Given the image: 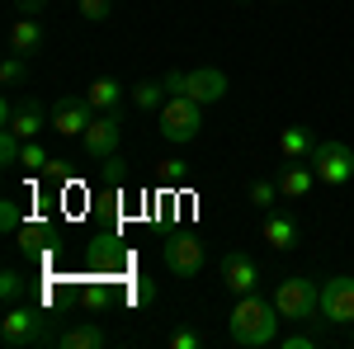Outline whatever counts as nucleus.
<instances>
[{
  "label": "nucleus",
  "instance_id": "9b49d317",
  "mask_svg": "<svg viewBox=\"0 0 354 349\" xmlns=\"http://www.w3.org/2000/svg\"><path fill=\"white\" fill-rule=\"evenodd\" d=\"M185 95L198 100V104H218V100H227V71H218V66H198V71H189Z\"/></svg>",
  "mask_w": 354,
  "mask_h": 349
},
{
  "label": "nucleus",
  "instance_id": "2eb2a0df",
  "mask_svg": "<svg viewBox=\"0 0 354 349\" xmlns=\"http://www.w3.org/2000/svg\"><path fill=\"white\" fill-rule=\"evenodd\" d=\"M104 326H95V321H76V326H66L62 335H57V345L62 349H104Z\"/></svg>",
  "mask_w": 354,
  "mask_h": 349
},
{
  "label": "nucleus",
  "instance_id": "1a4fd4ad",
  "mask_svg": "<svg viewBox=\"0 0 354 349\" xmlns=\"http://www.w3.org/2000/svg\"><path fill=\"white\" fill-rule=\"evenodd\" d=\"M222 283L236 297H245V293L260 288V269H255V260H250L245 250H227V255H222Z\"/></svg>",
  "mask_w": 354,
  "mask_h": 349
},
{
  "label": "nucleus",
  "instance_id": "dca6fc26",
  "mask_svg": "<svg viewBox=\"0 0 354 349\" xmlns=\"http://www.w3.org/2000/svg\"><path fill=\"white\" fill-rule=\"evenodd\" d=\"M85 100L95 104V113H118V104L128 100V90H123L118 81H109V76H100V81H90Z\"/></svg>",
  "mask_w": 354,
  "mask_h": 349
},
{
  "label": "nucleus",
  "instance_id": "a211bd4d",
  "mask_svg": "<svg viewBox=\"0 0 354 349\" xmlns=\"http://www.w3.org/2000/svg\"><path fill=\"white\" fill-rule=\"evenodd\" d=\"M279 151H283L288 161H307V156L317 151V137L307 133V128H283V133H279Z\"/></svg>",
  "mask_w": 354,
  "mask_h": 349
},
{
  "label": "nucleus",
  "instance_id": "5701e85b",
  "mask_svg": "<svg viewBox=\"0 0 354 349\" xmlns=\"http://www.w3.org/2000/svg\"><path fill=\"white\" fill-rule=\"evenodd\" d=\"M274 198H279V180H255L250 185V203L255 208H274Z\"/></svg>",
  "mask_w": 354,
  "mask_h": 349
},
{
  "label": "nucleus",
  "instance_id": "9d476101",
  "mask_svg": "<svg viewBox=\"0 0 354 349\" xmlns=\"http://www.w3.org/2000/svg\"><path fill=\"white\" fill-rule=\"evenodd\" d=\"M90 123H95V104H90V100H57L53 104V133L85 137Z\"/></svg>",
  "mask_w": 354,
  "mask_h": 349
},
{
  "label": "nucleus",
  "instance_id": "c756f323",
  "mask_svg": "<svg viewBox=\"0 0 354 349\" xmlns=\"http://www.w3.org/2000/svg\"><path fill=\"white\" fill-rule=\"evenodd\" d=\"M15 10H19V15H24V19H33V15H38V10H43V0H15Z\"/></svg>",
  "mask_w": 354,
  "mask_h": 349
},
{
  "label": "nucleus",
  "instance_id": "412c9836",
  "mask_svg": "<svg viewBox=\"0 0 354 349\" xmlns=\"http://www.w3.org/2000/svg\"><path fill=\"white\" fill-rule=\"evenodd\" d=\"M0 85L5 90H19V85H28V57H5V66H0Z\"/></svg>",
  "mask_w": 354,
  "mask_h": 349
},
{
  "label": "nucleus",
  "instance_id": "ddd939ff",
  "mask_svg": "<svg viewBox=\"0 0 354 349\" xmlns=\"http://www.w3.org/2000/svg\"><path fill=\"white\" fill-rule=\"evenodd\" d=\"M43 128H53V109L43 104V100H24V104L15 109V123H10V133H19L24 142L43 133Z\"/></svg>",
  "mask_w": 354,
  "mask_h": 349
},
{
  "label": "nucleus",
  "instance_id": "aec40b11",
  "mask_svg": "<svg viewBox=\"0 0 354 349\" xmlns=\"http://www.w3.org/2000/svg\"><path fill=\"white\" fill-rule=\"evenodd\" d=\"M24 293H28V279L19 269H5V274H0V302L15 307V302H24Z\"/></svg>",
  "mask_w": 354,
  "mask_h": 349
},
{
  "label": "nucleus",
  "instance_id": "6ab92c4d",
  "mask_svg": "<svg viewBox=\"0 0 354 349\" xmlns=\"http://www.w3.org/2000/svg\"><path fill=\"white\" fill-rule=\"evenodd\" d=\"M128 100H133V109H161L170 100V90H165V81H142L128 90Z\"/></svg>",
  "mask_w": 354,
  "mask_h": 349
},
{
  "label": "nucleus",
  "instance_id": "4be33fe9",
  "mask_svg": "<svg viewBox=\"0 0 354 349\" xmlns=\"http://www.w3.org/2000/svg\"><path fill=\"white\" fill-rule=\"evenodd\" d=\"M19 165H24V170H48V165H53V156H48V147L33 137V142H24V156H19Z\"/></svg>",
  "mask_w": 354,
  "mask_h": 349
},
{
  "label": "nucleus",
  "instance_id": "0eeeda50",
  "mask_svg": "<svg viewBox=\"0 0 354 349\" xmlns=\"http://www.w3.org/2000/svg\"><path fill=\"white\" fill-rule=\"evenodd\" d=\"M118 142H123L118 113H95V123L81 137V151H85V161H109V156H118Z\"/></svg>",
  "mask_w": 354,
  "mask_h": 349
},
{
  "label": "nucleus",
  "instance_id": "4468645a",
  "mask_svg": "<svg viewBox=\"0 0 354 349\" xmlns=\"http://www.w3.org/2000/svg\"><path fill=\"white\" fill-rule=\"evenodd\" d=\"M38 48H43V24L19 15V19L10 24V53H15V57H33Z\"/></svg>",
  "mask_w": 354,
  "mask_h": 349
},
{
  "label": "nucleus",
  "instance_id": "7ed1b4c3",
  "mask_svg": "<svg viewBox=\"0 0 354 349\" xmlns=\"http://www.w3.org/2000/svg\"><path fill=\"white\" fill-rule=\"evenodd\" d=\"M274 307L283 321H317L322 317V283L317 279H283L274 288Z\"/></svg>",
  "mask_w": 354,
  "mask_h": 349
},
{
  "label": "nucleus",
  "instance_id": "bb28decb",
  "mask_svg": "<svg viewBox=\"0 0 354 349\" xmlns=\"http://www.w3.org/2000/svg\"><path fill=\"white\" fill-rule=\"evenodd\" d=\"M322 345V335H307V330H293V335H283V349H317Z\"/></svg>",
  "mask_w": 354,
  "mask_h": 349
},
{
  "label": "nucleus",
  "instance_id": "393cba45",
  "mask_svg": "<svg viewBox=\"0 0 354 349\" xmlns=\"http://www.w3.org/2000/svg\"><path fill=\"white\" fill-rule=\"evenodd\" d=\"M19 227H24L19 203H15V198H0V232H19Z\"/></svg>",
  "mask_w": 354,
  "mask_h": 349
},
{
  "label": "nucleus",
  "instance_id": "39448f33",
  "mask_svg": "<svg viewBox=\"0 0 354 349\" xmlns=\"http://www.w3.org/2000/svg\"><path fill=\"white\" fill-rule=\"evenodd\" d=\"M156 123H161L165 142H194L198 128H203V104L189 100V95H170V100L156 109Z\"/></svg>",
  "mask_w": 354,
  "mask_h": 349
},
{
  "label": "nucleus",
  "instance_id": "f8f14e48",
  "mask_svg": "<svg viewBox=\"0 0 354 349\" xmlns=\"http://www.w3.org/2000/svg\"><path fill=\"white\" fill-rule=\"evenodd\" d=\"M260 236L274 245V250H293L298 245V222H293V213H283V208H265V227H260Z\"/></svg>",
  "mask_w": 354,
  "mask_h": 349
},
{
  "label": "nucleus",
  "instance_id": "f3484780",
  "mask_svg": "<svg viewBox=\"0 0 354 349\" xmlns=\"http://www.w3.org/2000/svg\"><path fill=\"white\" fill-rule=\"evenodd\" d=\"M312 185H317V170L302 165V161L283 165V175H279V194L283 198H302V194H312Z\"/></svg>",
  "mask_w": 354,
  "mask_h": 349
},
{
  "label": "nucleus",
  "instance_id": "6e6552de",
  "mask_svg": "<svg viewBox=\"0 0 354 349\" xmlns=\"http://www.w3.org/2000/svg\"><path fill=\"white\" fill-rule=\"evenodd\" d=\"M322 317L330 326H354V279L350 274H335L322 283Z\"/></svg>",
  "mask_w": 354,
  "mask_h": 349
},
{
  "label": "nucleus",
  "instance_id": "b1692460",
  "mask_svg": "<svg viewBox=\"0 0 354 349\" xmlns=\"http://www.w3.org/2000/svg\"><path fill=\"white\" fill-rule=\"evenodd\" d=\"M76 10H81V19H90V24H104V19L113 15L109 0H76Z\"/></svg>",
  "mask_w": 354,
  "mask_h": 349
},
{
  "label": "nucleus",
  "instance_id": "f03ea898",
  "mask_svg": "<svg viewBox=\"0 0 354 349\" xmlns=\"http://www.w3.org/2000/svg\"><path fill=\"white\" fill-rule=\"evenodd\" d=\"M57 335L48 330V317L33 302H15L0 317V345L5 349H28V345H53Z\"/></svg>",
  "mask_w": 354,
  "mask_h": 349
},
{
  "label": "nucleus",
  "instance_id": "c85d7f7f",
  "mask_svg": "<svg viewBox=\"0 0 354 349\" xmlns=\"http://www.w3.org/2000/svg\"><path fill=\"white\" fill-rule=\"evenodd\" d=\"M185 81H189V71H165V90L170 95H185Z\"/></svg>",
  "mask_w": 354,
  "mask_h": 349
},
{
  "label": "nucleus",
  "instance_id": "20e7f679",
  "mask_svg": "<svg viewBox=\"0 0 354 349\" xmlns=\"http://www.w3.org/2000/svg\"><path fill=\"white\" fill-rule=\"evenodd\" d=\"M307 165L317 170V185L340 189L354 180V147L340 142V137H326V142H317V151L307 156Z\"/></svg>",
  "mask_w": 354,
  "mask_h": 349
},
{
  "label": "nucleus",
  "instance_id": "f257e3e1",
  "mask_svg": "<svg viewBox=\"0 0 354 349\" xmlns=\"http://www.w3.org/2000/svg\"><path fill=\"white\" fill-rule=\"evenodd\" d=\"M279 321L283 317H279L274 297L245 293V297H236V307L227 317V335H232V345H241V349H260V345L279 340Z\"/></svg>",
  "mask_w": 354,
  "mask_h": 349
},
{
  "label": "nucleus",
  "instance_id": "423d86ee",
  "mask_svg": "<svg viewBox=\"0 0 354 349\" xmlns=\"http://www.w3.org/2000/svg\"><path fill=\"white\" fill-rule=\"evenodd\" d=\"M161 260H165V269H170V274L194 279V274H203V265H208V250H203V241H198V236L175 232V236L161 245Z\"/></svg>",
  "mask_w": 354,
  "mask_h": 349
},
{
  "label": "nucleus",
  "instance_id": "7c9ffc66",
  "mask_svg": "<svg viewBox=\"0 0 354 349\" xmlns=\"http://www.w3.org/2000/svg\"><path fill=\"white\" fill-rule=\"evenodd\" d=\"M350 340H354V326H350Z\"/></svg>",
  "mask_w": 354,
  "mask_h": 349
},
{
  "label": "nucleus",
  "instance_id": "cd10ccee",
  "mask_svg": "<svg viewBox=\"0 0 354 349\" xmlns=\"http://www.w3.org/2000/svg\"><path fill=\"white\" fill-rule=\"evenodd\" d=\"M203 345V335H194V330H175L170 335V349H198Z\"/></svg>",
  "mask_w": 354,
  "mask_h": 349
},
{
  "label": "nucleus",
  "instance_id": "a878e982",
  "mask_svg": "<svg viewBox=\"0 0 354 349\" xmlns=\"http://www.w3.org/2000/svg\"><path fill=\"white\" fill-rule=\"evenodd\" d=\"M38 245H43V227H38V222H24V227H19V250H38Z\"/></svg>",
  "mask_w": 354,
  "mask_h": 349
}]
</instances>
